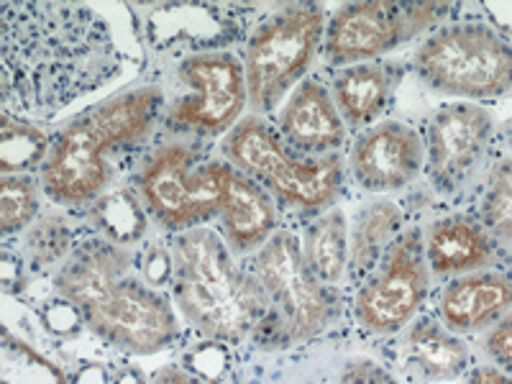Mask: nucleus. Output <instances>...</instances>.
I'll list each match as a JSON object with an SVG mask.
<instances>
[{"instance_id":"12","label":"nucleus","mask_w":512,"mask_h":384,"mask_svg":"<svg viewBox=\"0 0 512 384\" xmlns=\"http://www.w3.org/2000/svg\"><path fill=\"white\" fill-rule=\"evenodd\" d=\"M82 318L105 344L136 356L157 354L180 336L172 303L134 277L118 282L93 308L85 310Z\"/></svg>"},{"instance_id":"11","label":"nucleus","mask_w":512,"mask_h":384,"mask_svg":"<svg viewBox=\"0 0 512 384\" xmlns=\"http://www.w3.org/2000/svg\"><path fill=\"white\" fill-rule=\"evenodd\" d=\"M428 256L420 228H405L356 295V318L369 333L390 336L405 328L428 295Z\"/></svg>"},{"instance_id":"2","label":"nucleus","mask_w":512,"mask_h":384,"mask_svg":"<svg viewBox=\"0 0 512 384\" xmlns=\"http://www.w3.org/2000/svg\"><path fill=\"white\" fill-rule=\"evenodd\" d=\"M162 105V88L144 85L72 118L54 136L47 162L41 164L44 192L59 205L93 203L111 182L113 157L152 134Z\"/></svg>"},{"instance_id":"27","label":"nucleus","mask_w":512,"mask_h":384,"mask_svg":"<svg viewBox=\"0 0 512 384\" xmlns=\"http://www.w3.org/2000/svg\"><path fill=\"white\" fill-rule=\"evenodd\" d=\"M72 233L67 223L57 216H44L29 228L26 236V249H29L31 259L41 267L57 264L70 256Z\"/></svg>"},{"instance_id":"32","label":"nucleus","mask_w":512,"mask_h":384,"mask_svg":"<svg viewBox=\"0 0 512 384\" xmlns=\"http://www.w3.org/2000/svg\"><path fill=\"white\" fill-rule=\"evenodd\" d=\"M377 384H395V382H392V379H390V382H387V379H382V382H377Z\"/></svg>"},{"instance_id":"18","label":"nucleus","mask_w":512,"mask_h":384,"mask_svg":"<svg viewBox=\"0 0 512 384\" xmlns=\"http://www.w3.org/2000/svg\"><path fill=\"white\" fill-rule=\"evenodd\" d=\"M402 72V64L382 59L341 67L333 77L331 93L346 126L367 131L369 126L379 123L384 111L390 108Z\"/></svg>"},{"instance_id":"10","label":"nucleus","mask_w":512,"mask_h":384,"mask_svg":"<svg viewBox=\"0 0 512 384\" xmlns=\"http://www.w3.org/2000/svg\"><path fill=\"white\" fill-rule=\"evenodd\" d=\"M177 77L187 93L164 116L172 131L208 139L228 134L241 121L249 95L244 62L236 54L226 49L190 54L177 67Z\"/></svg>"},{"instance_id":"30","label":"nucleus","mask_w":512,"mask_h":384,"mask_svg":"<svg viewBox=\"0 0 512 384\" xmlns=\"http://www.w3.org/2000/svg\"><path fill=\"white\" fill-rule=\"evenodd\" d=\"M152 384H208V382H203V379L195 377V374L185 372V369L167 367L154 377Z\"/></svg>"},{"instance_id":"19","label":"nucleus","mask_w":512,"mask_h":384,"mask_svg":"<svg viewBox=\"0 0 512 384\" xmlns=\"http://www.w3.org/2000/svg\"><path fill=\"white\" fill-rule=\"evenodd\" d=\"M223 241L233 254L259 251L277 233V208L259 182L233 169L221 210Z\"/></svg>"},{"instance_id":"13","label":"nucleus","mask_w":512,"mask_h":384,"mask_svg":"<svg viewBox=\"0 0 512 384\" xmlns=\"http://www.w3.org/2000/svg\"><path fill=\"white\" fill-rule=\"evenodd\" d=\"M495 123L487 108L477 103L441 105L425 128V172L436 185V190L451 192L459 190L469 175H472L487 146L492 141Z\"/></svg>"},{"instance_id":"26","label":"nucleus","mask_w":512,"mask_h":384,"mask_svg":"<svg viewBox=\"0 0 512 384\" xmlns=\"http://www.w3.org/2000/svg\"><path fill=\"white\" fill-rule=\"evenodd\" d=\"M39 216V190L26 175H3L0 182V228L3 236L34 226Z\"/></svg>"},{"instance_id":"7","label":"nucleus","mask_w":512,"mask_h":384,"mask_svg":"<svg viewBox=\"0 0 512 384\" xmlns=\"http://www.w3.org/2000/svg\"><path fill=\"white\" fill-rule=\"evenodd\" d=\"M233 167L210 159L192 144H164L139 175V192L154 221L172 231H192L221 216Z\"/></svg>"},{"instance_id":"8","label":"nucleus","mask_w":512,"mask_h":384,"mask_svg":"<svg viewBox=\"0 0 512 384\" xmlns=\"http://www.w3.org/2000/svg\"><path fill=\"white\" fill-rule=\"evenodd\" d=\"M451 11L454 6L443 3H346L328 18L323 52L336 67L379 62L441 24Z\"/></svg>"},{"instance_id":"22","label":"nucleus","mask_w":512,"mask_h":384,"mask_svg":"<svg viewBox=\"0 0 512 384\" xmlns=\"http://www.w3.org/2000/svg\"><path fill=\"white\" fill-rule=\"evenodd\" d=\"M408 361L431 382H454L469 369V349L456 333L433 318L415 320L405 341Z\"/></svg>"},{"instance_id":"24","label":"nucleus","mask_w":512,"mask_h":384,"mask_svg":"<svg viewBox=\"0 0 512 384\" xmlns=\"http://www.w3.org/2000/svg\"><path fill=\"white\" fill-rule=\"evenodd\" d=\"M52 139L34 121L3 111V134H0V167L3 175H21L47 162Z\"/></svg>"},{"instance_id":"5","label":"nucleus","mask_w":512,"mask_h":384,"mask_svg":"<svg viewBox=\"0 0 512 384\" xmlns=\"http://www.w3.org/2000/svg\"><path fill=\"white\" fill-rule=\"evenodd\" d=\"M326 41V8L292 3L251 31L244 49L249 105L269 113L305 80Z\"/></svg>"},{"instance_id":"6","label":"nucleus","mask_w":512,"mask_h":384,"mask_svg":"<svg viewBox=\"0 0 512 384\" xmlns=\"http://www.w3.org/2000/svg\"><path fill=\"white\" fill-rule=\"evenodd\" d=\"M428 88L466 103L500 98L512 90V41L482 24L433 31L413 62Z\"/></svg>"},{"instance_id":"28","label":"nucleus","mask_w":512,"mask_h":384,"mask_svg":"<svg viewBox=\"0 0 512 384\" xmlns=\"http://www.w3.org/2000/svg\"><path fill=\"white\" fill-rule=\"evenodd\" d=\"M484 351H487L489 359L495 361L502 372L512 377V313H507L505 318L487 333V338H484Z\"/></svg>"},{"instance_id":"4","label":"nucleus","mask_w":512,"mask_h":384,"mask_svg":"<svg viewBox=\"0 0 512 384\" xmlns=\"http://www.w3.org/2000/svg\"><path fill=\"white\" fill-rule=\"evenodd\" d=\"M223 157L241 175L259 182L272 198L305 213L331 208L344 185V164L336 154L305 157L259 116L241 118L228 131Z\"/></svg>"},{"instance_id":"31","label":"nucleus","mask_w":512,"mask_h":384,"mask_svg":"<svg viewBox=\"0 0 512 384\" xmlns=\"http://www.w3.org/2000/svg\"><path fill=\"white\" fill-rule=\"evenodd\" d=\"M502 8H505L507 13H512V6H502ZM489 13H492V11H489ZM492 18H495L497 24H500L505 31H512V16H500V13H495Z\"/></svg>"},{"instance_id":"23","label":"nucleus","mask_w":512,"mask_h":384,"mask_svg":"<svg viewBox=\"0 0 512 384\" xmlns=\"http://www.w3.org/2000/svg\"><path fill=\"white\" fill-rule=\"evenodd\" d=\"M303 256L313 274L326 287H336L349 277V226L341 210H331L305 231Z\"/></svg>"},{"instance_id":"25","label":"nucleus","mask_w":512,"mask_h":384,"mask_svg":"<svg viewBox=\"0 0 512 384\" xmlns=\"http://www.w3.org/2000/svg\"><path fill=\"white\" fill-rule=\"evenodd\" d=\"M482 226L500 244H512V159L497 164L482 198Z\"/></svg>"},{"instance_id":"14","label":"nucleus","mask_w":512,"mask_h":384,"mask_svg":"<svg viewBox=\"0 0 512 384\" xmlns=\"http://www.w3.org/2000/svg\"><path fill=\"white\" fill-rule=\"evenodd\" d=\"M425 167V144L415 128L400 121H379L361 131L349 152V172L367 192L408 187Z\"/></svg>"},{"instance_id":"3","label":"nucleus","mask_w":512,"mask_h":384,"mask_svg":"<svg viewBox=\"0 0 512 384\" xmlns=\"http://www.w3.org/2000/svg\"><path fill=\"white\" fill-rule=\"evenodd\" d=\"M216 231L200 226L172 241V295L200 336L236 344L269 315V297L251 269L233 262Z\"/></svg>"},{"instance_id":"16","label":"nucleus","mask_w":512,"mask_h":384,"mask_svg":"<svg viewBox=\"0 0 512 384\" xmlns=\"http://www.w3.org/2000/svg\"><path fill=\"white\" fill-rule=\"evenodd\" d=\"M128 269H131V256L116 241L90 239L70 251L59 272L54 274V287L72 308L85 313L118 282L126 280Z\"/></svg>"},{"instance_id":"20","label":"nucleus","mask_w":512,"mask_h":384,"mask_svg":"<svg viewBox=\"0 0 512 384\" xmlns=\"http://www.w3.org/2000/svg\"><path fill=\"white\" fill-rule=\"evenodd\" d=\"M425 256H428V267L436 274H472L492 262L495 246L482 223L451 216L428 228Z\"/></svg>"},{"instance_id":"9","label":"nucleus","mask_w":512,"mask_h":384,"mask_svg":"<svg viewBox=\"0 0 512 384\" xmlns=\"http://www.w3.org/2000/svg\"><path fill=\"white\" fill-rule=\"evenodd\" d=\"M251 272L267 292L285 341H305L328 326L336 308L331 287L315 277L290 231H277L256 251Z\"/></svg>"},{"instance_id":"17","label":"nucleus","mask_w":512,"mask_h":384,"mask_svg":"<svg viewBox=\"0 0 512 384\" xmlns=\"http://www.w3.org/2000/svg\"><path fill=\"white\" fill-rule=\"evenodd\" d=\"M438 313L456 336L497 326L512 313V280L500 272L461 274L443 287Z\"/></svg>"},{"instance_id":"15","label":"nucleus","mask_w":512,"mask_h":384,"mask_svg":"<svg viewBox=\"0 0 512 384\" xmlns=\"http://www.w3.org/2000/svg\"><path fill=\"white\" fill-rule=\"evenodd\" d=\"M282 139L305 157H331L346 141V123L331 90L315 77H305L277 113Z\"/></svg>"},{"instance_id":"29","label":"nucleus","mask_w":512,"mask_h":384,"mask_svg":"<svg viewBox=\"0 0 512 384\" xmlns=\"http://www.w3.org/2000/svg\"><path fill=\"white\" fill-rule=\"evenodd\" d=\"M466 384H512V377L497 367H477L472 369Z\"/></svg>"},{"instance_id":"1","label":"nucleus","mask_w":512,"mask_h":384,"mask_svg":"<svg viewBox=\"0 0 512 384\" xmlns=\"http://www.w3.org/2000/svg\"><path fill=\"white\" fill-rule=\"evenodd\" d=\"M116 31L88 3H0V95L21 118L54 116L123 70Z\"/></svg>"},{"instance_id":"21","label":"nucleus","mask_w":512,"mask_h":384,"mask_svg":"<svg viewBox=\"0 0 512 384\" xmlns=\"http://www.w3.org/2000/svg\"><path fill=\"white\" fill-rule=\"evenodd\" d=\"M402 210L392 200H372L354 216L349 231V277L361 282L382 262L402 233Z\"/></svg>"}]
</instances>
